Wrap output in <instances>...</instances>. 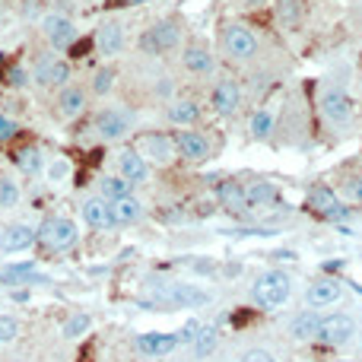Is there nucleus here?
I'll return each instance as SVG.
<instances>
[{
  "label": "nucleus",
  "mask_w": 362,
  "mask_h": 362,
  "mask_svg": "<svg viewBox=\"0 0 362 362\" xmlns=\"http://www.w3.org/2000/svg\"><path fill=\"white\" fill-rule=\"evenodd\" d=\"M318 108H321V118L331 121V124H337V127H344V124L353 121V99H350V93H344L340 86L321 89Z\"/></svg>",
  "instance_id": "obj_8"
},
{
  "label": "nucleus",
  "mask_w": 362,
  "mask_h": 362,
  "mask_svg": "<svg viewBox=\"0 0 362 362\" xmlns=\"http://www.w3.org/2000/svg\"><path fill=\"white\" fill-rule=\"evenodd\" d=\"M127 45V35H124V25L115 23V19H108V23H102L99 29H95V51H99L102 57H115L121 54Z\"/></svg>",
  "instance_id": "obj_19"
},
{
  "label": "nucleus",
  "mask_w": 362,
  "mask_h": 362,
  "mask_svg": "<svg viewBox=\"0 0 362 362\" xmlns=\"http://www.w3.org/2000/svg\"><path fill=\"white\" fill-rule=\"evenodd\" d=\"M131 187H134L131 181L121 178V175H102L99 178V194L105 200H112V204H115V200H121V197H127V194H131Z\"/></svg>",
  "instance_id": "obj_30"
},
{
  "label": "nucleus",
  "mask_w": 362,
  "mask_h": 362,
  "mask_svg": "<svg viewBox=\"0 0 362 362\" xmlns=\"http://www.w3.org/2000/svg\"><path fill=\"white\" fill-rule=\"evenodd\" d=\"M93 327V315H86V312H74L67 321H64V337H83V334Z\"/></svg>",
  "instance_id": "obj_36"
},
{
  "label": "nucleus",
  "mask_w": 362,
  "mask_h": 362,
  "mask_svg": "<svg viewBox=\"0 0 362 362\" xmlns=\"http://www.w3.org/2000/svg\"><path fill=\"white\" fill-rule=\"evenodd\" d=\"M140 4H153V0H121V6H140Z\"/></svg>",
  "instance_id": "obj_42"
},
{
  "label": "nucleus",
  "mask_w": 362,
  "mask_h": 362,
  "mask_svg": "<svg viewBox=\"0 0 362 362\" xmlns=\"http://www.w3.org/2000/svg\"><path fill=\"white\" fill-rule=\"evenodd\" d=\"M216 346H219V334H216V327L200 325L197 337L191 340V353H194V359H210L213 353H216Z\"/></svg>",
  "instance_id": "obj_27"
},
{
  "label": "nucleus",
  "mask_w": 362,
  "mask_h": 362,
  "mask_svg": "<svg viewBox=\"0 0 362 362\" xmlns=\"http://www.w3.org/2000/svg\"><path fill=\"white\" fill-rule=\"evenodd\" d=\"M38 242L35 226L29 223H10L0 226V255H23Z\"/></svg>",
  "instance_id": "obj_12"
},
{
  "label": "nucleus",
  "mask_w": 362,
  "mask_h": 362,
  "mask_svg": "<svg viewBox=\"0 0 362 362\" xmlns=\"http://www.w3.org/2000/svg\"><path fill=\"white\" fill-rule=\"evenodd\" d=\"M359 105H362V86H359Z\"/></svg>",
  "instance_id": "obj_43"
},
{
  "label": "nucleus",
  "mask_w": 362,
  "mask_h": 362,
  "mask_svg": "<svg viewBox=\"0 0 362 362\" xmlns=\"http://www.w3.org/2000/svg\"><path fill=\"white\" fill-rule=\"evenodd\" d=\"M172 140H175L178 156L187 159V163H206V159H210V153H213L210 137H206V134H200V131H178Z\"/></svg>",
  "instance_id": "obj_16"
},
{
  "label": "nucleus",
  "mask_w": 362,
  "mask_h": 362,
  "mask_svg": "<svg viewBox=\"0 0 362 362\" xmlns=\"http://www.w3.org/2000/svg\"><path fill=\"white\" fill-rule=\"evenodd\" d=\"M16 362H23V359H16Z\"/></svg>",
  "instance_id": "obj_44"
},
{
  "label": "nucleus",
  "mask_w": 362,
  "mask_h": 362,
  "mask_svg": "<svg viewBox=\"0 0 362 362\" xmlns=\"http://www.w3.org/2000/svg\"><path fill=\"white\" fill-rule=\"evenodd\" d=\"M23 200V187L13 175H0V210H13Z\"/></svg>",
  "instance_id": "obj_32"
},
{
  "label": "nucleus",
  "mask_w": 362,
  "mask_h": 362,
  "mask_svg": "<svg viewBox=\"0 0 362 362\" xmlns=\"http://www.w3.org/2000/svg\"><path fill=\"white\" fill-rule=\"evenodd\" d=\"M289 296H293V276L283 274V270H264L251 283V299L261 308H280Z\"/></svg>",
  "instance_id": "obj_1"
},
{
  "label": "nucleus",
  "mask_w": 362,
  "mask_h": 362,
  "mask_svg": "<svg viewBox=\"0 0 362 362\" xmlns=\"http://www.w3.org/2000/svg\"><path fill=\"white\" fill-rule=\"evenodd\" d=\"M70 175H74V163H70V156H54L48 165H45V178H48V185H54V187L67 185Z\"/></svg>",
  "instance_id": "obj_31"
},
{
  "label": "nucleus",
  "mask_w": 362,
  "mask_h": 362,
  "mask_svg": "<svg viewBox=\"0 0 362 362\" xmlns=\"http://www.w3.org/2000/svg\"><path fill=\"white\" fill-rule=\"evenodd\" d=\"M356 337V321L350 318V315H327V318H321V331H318V340L325 346H344L350 344V340Z\"/></svg>",
  "instance_id": "obj_13"
},
{
  "label": "nucleus",
  "mask_w": 362,
  "mask_h": 362,
  "mask_svg": "<svg viewBox=\"0 0 362 362\" xmlns=\"http://www.w3.org/2000/svg\"><path fill=\"white\" fill-rule=\"evenodd\" d=\"M178 334H163V331H150V334H140L137 340H134V346H137V353H144V356L150 359H163L169 356L172 350H178Z\"/></svg>",
  "instance_id": "obj_18"
},
{
  "label": "nucleus",
  "mask_w": 362,
  "mask_h": 362,
  "mask_svg": "<svg viewBox=\"0 0 362 362\" xmlns=\"http://www.w3.org/2000/svg\"><path fill=\"white\" fill-rule=\"evenodd\" d=\"M32 83L42 89H61L70 83V64L64 57H42L32 70Z\"/></svg>",
  "instance_id": "obj_11"
},
{
  "label": "nucleus",
  "mask_w": 362,
  "mask_h": 362,
  "mask_svg": "<svg viewBox=\"0 0 362 362\" xmlns=\"http://www.w3.org/2000/svg\"><path fill=\"white\" fill-rule=\"evenodd\" d=\"M118 175L127 178L131 185H144V181H150V163H146L137 150H121L118 153Z\"/></svg>",
  "instance_id": "obj_21"
},
{
  "label": "nucleus",
  "mask_w": 362,
  "mask_h": 362,
  "mask_svg": "<svg viewBox=\"0 0 362 362\" xmlns=\"http://www.w3.org/2000/svg\"><path fill=\"white\" fill-rule=\"evenodd\" d=\"M181 45V23L178 19H159L153 29L144 32V38H140V48L146 51V54H169V51H175Z\"/></svg>",
  "instance_id": "obj_5"
},
{
  "label": "nucleus",
  "mask_w": 362,
  "mask_h": 362,
  "mask_svg": "<svg viewBox=\"0 0 362 362\" xmlns=\"http://www.w3.org/2000/svg\"><path fill=\"white\" fill-rule=\"evenodd\" d=\"M334 191L344 204H362V175H344Z\"/></svg>",
  "instance_id": "obj_33"
},
{
  "label": "nucleus",
  "mask_w": 362,
  "mask_h": 362,
  "mask_svg": "<svg viewBox=\"0 0 362 362\" xmlns=\"http://www.w3.org/2000/svg\"><path fill=\"white\" fill-rule=\"evenodd\" d=\"M238 362H274V356H270L267 350H261V346H257V350L242 353V359H238Z\"/></svg>",
  "instance_id": "obj_41"
},
{
  "label": "nucleus",
  "mask_w": 362,
  "mask_h": 362,
  "mask_svg": "<svg viewBox=\"0 0 362 362\" xmlns=\"http://www.w3.org/2000/svg\"><path fill=\"white\" fill-rule=\"evenodd\" d=\"M19 331H23V325H19L16 315L0 312V344H13V340H19Z\"/></svg>",
  "instance_id": "obj_37"
},
{
  "label": "nucleus",
  "mask_w": 362,
  "mask_h": 362,
  "mask_svg": "<svg viewBox=\"0 0 362 362\" xmlns=\"http://www.w3.org/2000/svg\"><path fill=\"white\" fill-rule=\"evenodd\" d=\"M6 83H10V86H25V83H29V76H25L23 67H10V70H6Z\"/></svg>",
  "instance_id": "obj_40"
},
{
  "label": "nucleus",
  "mask_w": 362,
  "mask_h": 362,
  "mask_svg": "<svg viewBox=\"0 0 362 362\" xmlns=\"http://www.w3.org/2000/svg\"><path fill=\"white\" fill-rule=\"evenodd\" d=\"M308 206H312V213L331 219V223H340V219L350 216V204H344V200L337 197V191L327 185H318L308 191Z\"/></svg>",
  "instance_id": "obj_9"
},
{
  "label": "nucleus",
  "mask_w": 362,
  "mask_h": 362,
  "mask_svg": "<svg viewBox=\"0 0 362 362\" xmlns=\"http://www.w3.org/2000/svg\"><path fill=\"white\" fill-rule=\"evenodd\" d=\"M134 150H137L150 165H172L178 159L175 140H172L169 134H159V131L156 134H140Z\"/></svg>",
  "instance_id": "obj_7"
},
{
  "label": "nucleus",
  "mask_w": 362,
  "mask_h": 362,
  "mask_svg": "<svg viewBox=\"0 0 362 362\" xmlns=\"http://www.w3.org/2000/svg\"><path fill=\"white\" fill-rule=\"evenodd\" d=\"M257 48H261V42H257L255 29H248L245 23H229L223 29V51L229 61H251V57L257 54Z\"/></svg>",
  "instance_id": "obj_3"
},
{
  "label": "nucleus",
  "mask_w": 362,
  "mask_h": 362,
  "mask_svg": "<svg viewBox=\"0 0 362 362\" xmlns=\"http://www.w3.org/2000/svg\"><path fill=\"white\" fill-rule=\"evenodd\" d=\"M216 204L229 213H245L248 210V197H245V185L238 181H219L216 185Z\"/></svg>",
  "instance_id": "obj_23"
},
{
  "label": "nucleus",
  "mask_w": 362,
  "mask_h": 362,
  "mask_svg": "<svg viewBox=\"0 0 362 362\" xmlns=\"http://www.w3.org/2000/svg\"><path fill=\"white\" fill-rule=\"evenodd\" d=\"M245 197H248V210L251 206H267L280 197V187H276L274 181H251V185L245 187Z\"/></svg>",
  "instance_id": "obj_28"
},
{
  "label": "nucleus",
  "mask_w": 362,
  "mask_h": 362,
  "mask_svg": "<svg viewBox=\"0 0 362 362\" xmlns=\"http://www.w3.org/2000/svg\"><path fill=\"white\" fill-rule=\"evenodd\" d=\"M153 293H156V302L172 305V308H200L210 302V293L194 286V283H163Z\"/></svg>",
  "instance_id": "obj_4"
},
{
  "label": "nucleus",
  "mask_w": 362,
  "mask_h": 362,
  "mask_svg": "<svg viewBox=\"0 0 362 362\" xmlns=\"http://www.w3.org/2000/svg\"><path fill=\"white\" fill-rule=\"evenodd\" d=\"M181 64H185V70L194 76H210L216 61H213L210 48H206L204 42H187L185 51H181Z\"/></svg>",
  "instance_id": "obj_20"
},
{
  "label": "nucleus",
  "mask_w": 362,
  "mask_h": 362,
  "mask_svg": "<svg viewBox=\"0 0 362 362\" xmlns=\"http://www.w3.org/2000/svg\"><path fill=\"white\" fill-rule=\"evenodd\" d=\"M112 213H115V226H134L137 219H144V204L134 194H127V197L115 200Z\"/></svg>",
  "instance_id": "obj_26"
},
{
  "label": "nucleus",
  "mask_w": 362,
  "mask_h": 362,
  "mask_svg": "<svg viewBox=\"0 0 362 362\" xmlns=\"http://www.w3.org/2000/svg\"><path fill=\"white\" fill-rule=\"evenodd\" d=\"M115 80H118V70H115V67H102V70H95L89 89H93V95H108L115 89Z\"/></svg>",
  "instance_id": "obj_35"
},
{
  "label": "nucleus",
  "mask_w": 362,
  "mask_h": 362,
  "mask_svg": "<svg viewBox=\"0 0 362 362\" xmlns=\"http://www.w3.org/2000/svg\"><path fill=\"white\" fill-rule=\"evenodd\" d=\"M165 118H169V124H175V127L197 124V121H200V102L197 99H175V102H169Z\"/></svg>",
  "instance_id": "obj_24"
},
{
  "label": "nucleus",
  "mask_w": 362,
  "mask_h": 362,
  "mask_svg": "<svg viewBox=\"0 0 362 362\" xmlns=\"http://www.w3.org/2000/svg\"><path fill=\"white\" fill-rule=\"evenodd\" d=\"M54 118L57 121H74V118H80L83 112H86V89H80V86H74V83H67V86H61L57 89V95H54Z\"/></svg>",
  "instance_id": "obj_15"
},
{
  "label": "nucleus",
  "mask_w": 362,
  "mask_h": 362,
  "mask_svg": "<svg viewBox=\"0 0 362 362\" xmlns=\"http://www.w3.org/2000/svg\"><path fill=\"white\" fill-rule=\"evenodd\" d=\"M197 331H200V321H187V325L178 331V340L181 344H191V340L197 337Z\"/></svg>",
  "instance_id": "obj_39"
},
{
  "label": "nucleus",
  "mask_w": 362,
  "mask_h": 362,
  "mask_svg": "<svg viewBox=\"0 0 362 362\" xmlns=\"http://www.w3.org/2000/svg\"><path fill=\"white\" fill-rule=\"evenodd\" d=\"M210 105L219 118H232V115L242 108V86H238L232 76L216 80V86H213V93H210Z\"/></svg>",
  "instance_id": "obj_14"
},
{
  "label": "nucleus",
  "mask_w": 362,
  "mask_h": 362,
  "mask_svg": "<svg viewBox=\"0 0 362 362\" xmlns=\"http://www.w3.org/2000/svg\"><path fill=\"white\" fill-rule=\"evenodd\" d=\"M42 35L48 38V45L54 51H67L76 42V25L64 13H45L42 16Z\"/></svg>",
  "instance_id": "obj_10"
},
{
  "label": "nucleus",
  "mask_w": 362,
  "mask_h": 362,
  "mask_svg": "<svg viewBox=\"0 0 362 362\" xmlns=\"http://www.w3.org/2000/svg\"><path fill=\"white\" fill-rule=\"evenodd\" d=\"M274 131H276V115L270 112V108H261V112L251 115V121H248L251 140H270Z\"/></svg>",
  "instance_id": "obj_29"
},
{
  "label": "nucleus",
  "mask_w": 362,
  "mask_h": 362,
  "mask_svg": "<svg viewBox=\"0 0 362 362\" xmlns=\"http://www.w3.org/2000/svg\"><path fill=\"white\" fill-rule=\"evenodd\" d=\"M80 216H83V223L89 226V229H95V232H105V229H112L115 226V213H112V200H105L99 194V197H86L80 204Z\"/></svg>",
  "instance_id": "obj_17"
},
{
  "label": "nucleus",
  "mask_w": 362,
  "mask_h": 362,
  "mask_svg": "<svg viewBox=\"0 0 362 362\" xmlns=\"http://www.w3.org/2000/svg\"><path fill=\"white\" fill-rule=\"evenodd\" d=\"M13 163H16V169L29 172V175H35V172L45 169L42 165V150H38V146H23V150L13 156Z\"/></svg>",
  "instance_id": "obj_34"
},
{
  "label": "nucleus",
  "mask_w": 362,
  "mask_h": 362,
  "mask_svg": "<svg viewBox=\"0 0 362 362\" xmlns=\"http://www.w3.org/2000/svg\"><path fill=\"white\" fill-rule=\"evenodd\" d=\"M19 124L10 118V115H0V144H10L13 137H16Z\"/></svg>",
  "instance_id": "obj_38"
},
{
  "label": "nucleus",
  "mask_w": 362,
  "mask_h": 362,
  "mask_svg": "<svg viewBox=\"0 0 362 362\" xmlns=\"http://www.w3.org/2000/svg\"><path fill=\"white\" fill-rule=\"evenodd\" d=\"M340 296H344L340 283L334 280V276H321V280L308 283L305 299H308L312 308H327V305H334V302H340Z\"/></svg>",
  "instance_id": "obj_22"
},
{
  "label": "nucleus",
  "mask_w": 362,
  "mask_h": 362,
  "mask_svg": "<svg viewBox=\"0 0 362 362\" xmlns=\"http://www.w3.org/2000/svg\"><path fill=\"white\" fill-rule=\"evenodd\" d=\"M35 232H38V245L48 251H70L80 242V229L67 216H45Z\"/></svg>",
  "instance_id": "obj_2"
},
{
  "label": "nucleus",
  "mask_w": 362,
  "mask_h": 362,
  "mask_svg": "<svg viewBox=\"0 0 362 362\" xmlns=\"http://www.w3.org/2000/svg\"><path fill=\"white\" fill-rule=\"evenodd\" d=\"M93 131L99 134L102 140H108V144L124 140L127 134L134 131V115L124 112V108H102L93 118Z\"/></svg>",
  "instance_id": "obj_6"
},
{
  "label": "nucleus",
  "mask_w": 362,
  "mask_h": 362,
  "mask_svg": "<svg viewBox=\"0 0 362 362\" xmlns=\"http://www.w3.org/2000/svg\"><path fill=\"white\" fill-rule=\"evenodd\" d=\"M318 331H321V315L318 312H302V315H296L293 325H289V334H293V340H299V344L318 340Z\"/></svg>",
  "instance_id": "obj_25"
}]
</instances>
